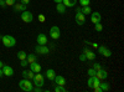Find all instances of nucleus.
Returning <instances> with one entry per match:
<instances>
[{"mask_svg":"<svg viewBox=\"0 0 124 92\" xmlns=\"http://www.w3.org/2000/svg\"><path fill=\"white\" fill-rule=\"evenodd\" d=\"M75 20H76V23H77L79 26H82V25H83V24L86 23V15H85V14H82L81 8H77V10H76Z\"/></svg>","mask_w":124,"mask_h":92,"instance_id":"7ed1b4c3","label":"nucleus"},{"mask_svg":"<svg viewBox=\"0 0 124 92\" xmlns=\"http://www.w3.org/2000/svg\"><path fill=\"white\" fill-rule=\"evenodd\" d=\"M50 36L52 37L54 40L60 39V36H61V31H60V29H58L57 26H52V27L50 29Z\"/></svg>","mask_w":124,"mask_h":92,"instance_id":"0eeeda50","label":"nucleus"},{"mask_svg":"<svg viewBox=\"0 0 124 92\" xmlns=\"http://www.w3.org/2000/svg\"><path fill=\"white\" fill-rule=\"evenodd\" d=\"M26 60H27V62H29V65H30V64L35 62V61H37V57H36V55H34V54H30V55L26 56Z\"/></svg>","mask_w":124,"mask_h":92,"instance_id":"412c9836","label":"nucleus"},{"mask_svg":"<svg viewBox=\"0 0 124 92\" xmlns=\"http://www.w3.org/2000/svg\"><path fill=\"white\" fill-rule=\"evenodd\" d=\"M96 76L102 81V80H107V77H108V72H107V70H103V68H99L98 71H97V74H96Z\"/></svg>","mask_w":124,"mask_h":92,"instance_id":"9b49d317","label":"nucleus"},{"mask_svg":"<svg viewBox=\"0 0 124 92\" xmlns=\"http://www.w3.org/2000/svg\"><path fill=\"white\" fill-rule=\"evenodd\" d=\"M87 85H88L89 88H93V77L89 76V78H88V81H87Z\"/></svg>","mask_w":124,"mask_h":92,"instance_id":"c756f323","label":"nucleus"},{"mask_svg":"<svg viewBox=\"0 0 124 92\" xmlns=\"http://www.w3.org/2000/svg\"><path fill=\"white\" fill-rule=\"evenodd\" d=\"M15 3H16V0H5V4L8 6H13Z\"/></svg>","mask_w":124,"mask_h":92,"instance_id":"7c9ffc66","label":"nucleus"},{"mask_svg":"<svg viewBox=\"0 0 124 92\" xmlns=\"http://www.w3.org/2000/svg\"><path fill=\"white\" fill-rule=\"evenodd\" d=\"M3 66H4V62H3V61H0V68H3Z\"/></svg>","mask_w":124,"mask_h":92,"instance_id":"79ce46f5","label":"nucleus"},{"mask_svg":"<svg viewBox=\"0 0 124 92\" xmlns=\"http://www.w3.org/2000/svg\"><path fill=\"white\" fill-rule=\"evenodd\" d=\"M26 56H27V54L25 52V51H19V52H17V59L20 60V61H21V60H25L26 59Z\"/></svg>","mask_w":124,"mask_h":92,"instance_id":"5701e85b","label":"nucleus"},{"mask_svg":"<svg viewBox=\"0 0 124 92\" xmlns=\"http://www.w3.org/2000/svg\"><path fill=\"white\" fill-rule=\"evenodd\" d=\"M19 87H20V90L26 91V92L32 91V84H31V81L27 80V78H24V80L20 81V82H19Z\"/></svg>","mask_w":124,"mask_h":92,"instance_id":"f03ea898","label":"nucleus"},{"mask_svg":"<svg viewBox=\"0 0 124 92\" xmlns=\"http://www.w3.org/2000/svg\"><path fill=\"white\" fill-rule=\"evenodd\" d=\"M6 4H5V0H0V8H5Z\"/></svg>","mask_w":124,"mask_h":92,"instance_id":"4c0bfd02","label":"nucleus"},{"mask_svg":"<svg viewBox=\"0 0 124 92\" xmlns=\"http://www.w3.org/2000/svg\"><path fill=\"white\" fill-rule=\"evenodd\" d=\"M93 68H94L96 71H98V70H99V68H102V67H101V65H99V64H97V62H96V64H93Z\"/></svg>","mask_w":124,"mask_h":92,"instance_id":"473e14b6","label":"nucleus"},{"mask_svg":"<svg viewBox=\"0 0 124 92\" xmlns=\"http://www.w3.org/2000/svg\"><path fill=\"white\" fill-rule=\"evenodd\" d=\"M3 76H4V74H3V70H1V68H0V78H1Z\"/></svg>","mask_w":124,"mask_h":92,"instance_id":"a19ab883","label":"nucleus"},{"mask_svg":"<svg viewBox=\"0 0 124 92\" xmlns=\"http://www.w3.org/2000/svg\"><path fill=\"white\" fill-rule=\"evenodd\" d=\"M93 90H94L96 92H103V91H102V88H101L99 86H96V87H93Z\"/></svg>","mask_w":124,"mask_h":92,"instance_id":"f704fd0d","label":"nucleus"},{"mask_svg":"<svg viewBox=\"0 0 124 92\" xmlns=\"http://www.w3.org/2000/svg\"><path fill=\"white\" fill-rule=\"evenodd\" d=\"M30 70L32 71V72L37 74V72H41V65L37 62V61H35V62L30 64Z\"/></svg>","mask_w":124,"mask_h":92,"instance_id":"f8f14e48","label":"nucleus"},{"mask_svg":"<svg viewBox=\"0 0 124 92\" xmlns=\"http://www.w3.org/2000/svg\"><path fill=\"white\" fill-rule=\"evenodd\" d=\"M89 3H91V0H79L81 6H87V5H89Z\"/></svg>","mask_w":124,"mask_h":92,"instance_id":"c85d7f7f","label":"nucleus"},{"mask_svg":"<svg viewBox=\"0 0 124 92\" xmlns=\"http://www.w3.org/2000/svg\"><path fill=\"white\" fill-rule=\"evenodd\" d=\"M81 11H82V14H85V15L87 14V15H88V14L92 13V9L89 8V5H87V6H82V8H81Z\"/></svg>","mask_w":124,"mask_h":92,"instance_id":"4be33fe9","label":"nucleus"},{"mask_svg":"<svg viewBox=\"0 0 124 92\" xmlns=\"http://www.w3.org/2000/svg\"><path fill=\"white\" fill-rule=\"evenodd\" d=\"M37 44L39 45H46L47 44V37L45 34H39L37 35Z\"/></svg>","mask_w":124,"mask_h":92,"instance_id":"2eb2a0df","label":"nucleus"},{"mask_svg":"<svg viewBox=\"0 0 124 92\" xmlns=\"http://www.w3.org/2000/svg\"><path fill=\"white\" fill-rule=\"evenodd\" d=\"M1 41H3L4 46H6V47H14V46H15V44H16L15 37H14V36H11V35H5V36H3Z\"/></svg>","mask_w":124,"mask_h":92,"instance_id":"f257e3e1","label":"nucleus"},{"mask_svg":"<svg viewBox=\"0 0 124 92\" xmlns=\"http://www.w3.org/2000/svg\"><path fill=\"white\" fill-rule=\"evenodd\" d=\"M55 76H56V74H55V71H54L52 68H48V70L46 71V77H47L50 81H54V80H55Z\"/></svg>","mask_w":124,"mask_h":92,"instance_id":"6ab92c4d","label":"nucleus"},{"mask_svg":"<svg viewBox=\"0 0 124 92\" xmlns=\"http://www.w3.org/2000/svg\"><path fill=\"white\" fill-rule=\"evenodd\" d=\"M55 91H56V92H66V88H65V86L56 85V86H55Z\"/></svg>","mask_w":124,"mask_h":92,"instance_id":"393cba45","label":"nucleus"},{"mask_svg":"<svg viewBox=\"0 0 124 92\" xmlns=\"http://www.w3.org/2000/svg\"><path fill=\"white\" fill-rule=\"evenodd\" d=\"M14 10H15V11H20V13H23V11H25V10H26V8H27V5H25V4H23V3H15L14 5Z\"/></svg>","mask_w":124,"mask_h":92,"instance_id":"ddd939ff","label":"nucleus"},{"mask_svg":"<svg viewBox=\"0 0 124 92\" xmlns=\"http://www.w3.org/2000/svg\"><path fill=\"white\" fill-rule=\"evenodd\" d=\"M27 64H29V62H27V60L25 59V60H21V64H20V65L25 67V66H27Z\"/></svg>","mask_w":124,"mask_h":92,"instance_id":"72a5a7b5","label":"nucleus"},{"mask_svg":"<svg viewBox=\"0 0 124 92\" xmlns=\"http://www.w3.org/2000/svg\"><path fill=\"white\" fill-rule=\"evenodd\" d=\"M97 49H98V54L106 56V57H110L112 56V51L109 49H107L106 46H98Z\"/></svg>","mask_w":124,"mask_h":92,"instance_id":"6e6552de","label":"nucleus"},{"mask_svg":"<svg viewBox=\"0 0 124 92\" xmlns=\"http://www.w3.org/2000/svg\"><path fill=\"white\" fill-rule=\"evenodd\" d=\"M54 81H55L57 85H61V86H65L66 85V80H65L63 76H55V80Z\"/></svg>","mask_w":124,"mask_h":92,"instance_id":"a211bd4d","label":"nucleus"},{"mask_svg":"<svg viewBox=\"0 0 124 92\" xmlns=\"http://www.w3.org/2000/svg\"><path fill=\"white\" fill-rule=\"evenodd\" d=\"M21 20H23L24 23H31L34 20V16H32V14H31L30 11L25 10V11L21 13Z\"/></svg>","mask_w":124,"mask_h":92,"instance_id":"423d86ee","label":"nucleus"},{"mask_svg":"<svg viewBox=\"0 0 124 92\" xmlns=\"http://www.w3.org/2000/svg\"><path fill=\"white\" fill-rule=\"evenodd\" d=\"M35 51H36V54H40V55H47L50 52V50L46 45H36Z\"/></svg>","mask_w":124,"mask_h":92,"instance_id":"39448f33","label":"nucleus"},{"mask_svg":"<svg viewBox=\"0 0 124 92\" xmlns=\"http://www.w3.org/2000/svg\"><path fill=\"white\" fill-rule=\"evenodd\" d=\"M99 87L102 88V91H108L109 90V84L108 82H101Z\"/></svg>","mask_w":124,"mask_h":92,"instance_id":"b1692460","label":"nucleus"},{"mask_svg":"<svg viewBox=\"0 0 124 92\" xmlns=\"http://www.w3.org/2000/svg\"><path fill=\"white\" fill-rule=\"evenodd\" d=\"M32 91H35V92H41V91H42V90H41V87H39V86H36L35 88L32 87Z\"/></svg>","mask_w":124,"mask_h":92,"instance_id":"e433bc0d","label":"nucleus"},{"mask_svg":"<svg viewBox=\"0 0 124 92\" xmlns=\"http://www.w3.org/2000/svg\"><path fill=\"white\" fill-rule=\"evenodd\" d=\"M34 85L35 86H39V87H42L44 85H45V77L41 75L40 72H37V74H35V76H34Z\"/></svg>","mask_w":124,"mask_h":92,"instance_id":"20e7f679","label":"nucleus"},{"mask_svg":"<svg viewBox=\"0 0 124 92\" xmlns=\"http://www.w3.org/2000/svg\"><path fill=\"white\" fill-rule=\"evenodd\" d=\"M56 10H57V13H60V14H65L66 13V6L62 3H58V4H56Z\"/></svg>","mask_w":124,"mask_h":92,"instance_id":"aec40b11","label":"nucleus"},{"mask_svg":"<svg viewBox=\"0 0 124 92\" xmlns=\"http://www.w3.org/2000/svg\"><path fill=\"white\" fill-rule=\"evenodd\" d=\"M1 70H3V74H4V76L11 77V76L14 75V70H13V67H11V66H9V65H4Z\"/></svg>","mask_w":124,"mask_h":92,"instance_id":"1a4fd4ad","label":"nucleus"},{"mask_svg":"<svg viewBox=\"0 0 124 92\" xmlns=\"http://www.w3.org/2000/svg\"><path fill=\"white\" fill-rule=\"evenodd\" d=\"M62 4L66 8H73L77 4V0H62Z\"/></svg>","mask_w":124,"mask_h":92,"instance_id":"f3484780","label":"nucleus"},{"mask_svg":"<svg viewBox=\"0 0 124 92\" xmlns=\"http://www.w3.org/2000/svg\"><path fill=\"white\" fill-rule=\"evenodd\" d=\"M87 74H88V76H91V77H93V76H96V74H97V71L94 70V68H89L88 71H87Z\"/></svg>","mask_w":124,"mask_h":92,"instance_id":"cd10ccee","label":"nucleus"},{"mask_svg":"<svg viewBox=\"0 0 124 92\" xmlns=\"http://www.w3.org/2000/svg\"><path fill=\"white\" fill-rule=\"evenodd\" d=\"M21 3H23V4H25V5H29L30 0H21Z\"/></svg>","mask_w":124,"mask_h":92,"instance_id":"ea45409f","label":"nucleus"},{"mask_svg":"<svg viewBox=\"0 0 124 92\" xmlns=\"http://www.w3.org/2000/svg\"><path fill=\"white\" fill-rule=\"evenodd\" d=\"M89 45H92L94 49H97V47H98V44H96V42H89Z\"/></svg>","mask_w":124,"mask_h":92,"instance_id":"58836bf2","label":"nucleus"},{"mask_svg":"<svg viewBox=\"0 0 124 92\" xmlns=\"http://www.w3.org/2000/svg\"><path fill=\"white\" fill-rule=\"evenodd\" d=\"M23 76H24V78H27V80H32L34 78V76H35V72H32L31 70H25V71H23Z\"/></svg>","mask_w":124,"mask_h":92,"instance_id":"dca6fc26","label":"nucleus"},{"mask_svg":"<svg viewBox=\"0 0 124 92\" xmlns=\"http://www.w3.org/2000/svg\"><path fill=\"white\" fill-rule=\"evenodd\" d=\"M54 1H55L56 4H58V3H62V0H54Z\"/></svg>","mask_w":124,"mask_h":92,"instance_id":"37998d69","label":"nucleus"},{"mask_svg":"<svg viewBox=\"0 0 124 92\" xmlns=\"http://www.w3.org/2000/svg\"><path fill=\"white\" fill-rule=\"evenodd\" d=\"M94 30H96V31H98V33H101L102 30H103V26H102V24H101V23H97V24H94Z\"/></svg>","mask_w":124,"mask_h":92,"instance_id":"bb28decb","label":"nucleus"},{"mask_svg":"<svg viewBox=\"0 0 124 92\" xmlns=\"http://www.w3.org/2000/svg\"><path fill=\"white\" fill-rule=\"evenodd\" d=\"M37 19H39V21H40V23H44L45 20H46V19H45V15H42V14H40V15L37 16Z\"/></svg>","mask_w":124,"mask_h":92,"instance_id":"2f4dec72","label":"nucleus"},{"mask_svg":"<svg viewBox=\"0 0 124 92\" xmlns=\"http://www.w3.org/2000/svg\"><path fill=\"white\" fill-rule=\"evenodd\" d=\"M83 54L86 55L87 60H94V59H96V54L93 52V51H91L89 49H87V47L83 50Z\"/></svg>","mask_w":124,"mask_h":92,"instance_id":"4468645a","label":"nucleus"},{"mask_svg":"<svg viewBox=\"0 0 124 92\" xmlns=\"http://www.w3.org/2000/svg\"><path fill=\"white\" fill-rule=\"evenodd\" d=\"M101 20H102V16L98 11L96 13H91V21L93 24H97V23H101Z\"/></svg>","mask_w":124,"mask_h":92,"instance_id":"9d476101","label":"nucleus"},{"mask_svg":"<svg viewBox=\"0 0 124 92\" xmlns=\"http://www.w3.org/2000/svg\"><path fill=\"white\" fill-rule=\"evenodd\" d=\"M79 60H81V61H86V60H87L86 55H85V54H82V55L79 56Z\"/></svg>","mask_w":124,"mask_h":92,"instance_id":"c9c22d12","label":"nucleus"},{"mask_svg":"<svg viewBox=\"0 0 124 92\" xmlns=\"http://www.w3.org/2000/svg\"><path fill=\"white\" fill-rule=\"evenodd\" d=\"M99 84H101V80H99L97 76H93V87L99 86Z\"/></svg>","mask_w":124,"mask_h":92,"instance_id":"a878e982","label":"nucleus"}]
</instances>
